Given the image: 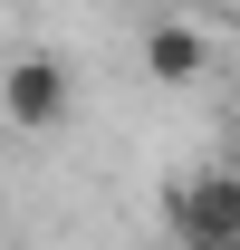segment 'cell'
Wrapping results in <instances>:
<instances>
[{"label": "cell", "mask_w": 240, "mask_h": 250, "mask_svg": "<svg viewBox=\"0 0 240 250\" xmlns=\"http://www.w3.org/2000/svg\"><path fill=\"white\" fill-rule=\"evenodd\" d=\"M163 250H182V241H163Z\"/></svg>", "instance_id": "cell-4"}, {"label": "cell", "mask_w": 240, "mask_h": 250, "mask_svg": "<svg viewBox=\"0 0 240 250\" xmlns=\"http://www.w3.org/2000/svg\"><path fill=\"white\" fill-rule=\"evenodd\" d=\"M67 106H77V77H67V58H48V48H29V58L0 67V116L20 125V135H58Z\"/></svg>", "instance_id": "cell-1"}, {"label": "cell", "mask_w": 240, "mask_h": 250, "mask_svg": "<svg viewBox=\"0 0 240 250\" xmlns=\"http://www.w3.org/2000/svg\"><path fill=\"white\" fill-rule=\"evenodd\" d=\"M202 67H211V39L202 29H182V20H154L144 29V77L154 87H192Z\"/></svg>", "instance_id": "cell-3"}, {"label": "cell", "mask_w": 240, "mask_h": 250, "mask_svg": "<svg viewBox=\"0 0 240 250\" xmlns=\"http://www.w3.org/2000/svg\"><path fill=\"white\" fill-rule=\"evenodd\" d=\"M163 221L182 250H240V173H192Z\"/></svg>", "instance_id": "cell-2"}]
</instances>
